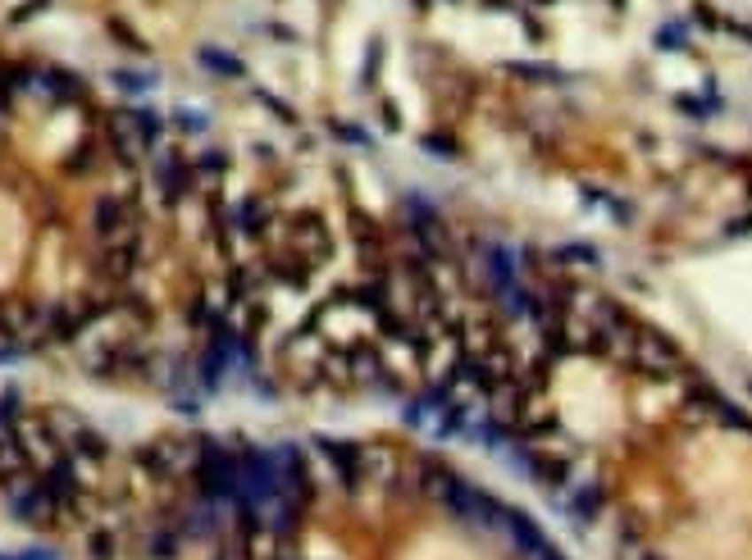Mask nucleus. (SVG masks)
<instances>
[{
	"instance_id": "6",
	"label": "nucleus",
	"mask_w": 752,
	"mask_h": 560,
	"mask_svg": "<svg viewBox=\"0 0 752 560\" xmlns=\"http://www.w3.org/2000/svg\"><path fill=\"white\" fill-rule=\"evenodd\" d=\"M37 82L50 91V96H65V101H74V96H78V78H74V73L46 69V73H37Z\"/></svg>"
},
{
	"instance_id": "2",
	"label": "nucleus",
	"mask_w": 752,
	"mask_h": 560,
	"mask_svg": "<svg viewBox=\"0 0 752 560\" xmlns=\"http://www.w3.org/2000/svg\"><path fill=\"white\" fill-rule=\"evenodd\" d=\"M320 451L333 460L337 479L347 483V487H356V483H360V464H365L360 447H352V442H333V438H320Z\"/></svg>"
},
{
	"instance_id": "9",
	"label": "nucleus",
	"mask_w": 752,
	"mask_h": 560,
	"mask_svg": "<svg viewBox=\"0 0 752 560\" xmlns=\"http://www.w3.org/2000/svg\"><path fill=\"white\" fill-rule=\"evenodd\" d=\"M46 5H50V0H27L23 10H14V14H10V23H23V19H33V14H37V10H46Z\"/></svg>"
},
{
	"instance_id": "1",
	"label": "nucleus",
	"mask_w": 752,
	"mask_h": 560,
	"mask_svg": "<svg viewBox=\"0 0 752 560\" xmlns=\"http://www.w3.org/2000/svg\"><path fill=\"white\" fill-rule=\"evenodd\" d=\"M283 246H288V256H292L297 265L315 269V265H324V260H329V251H333V237H329V228H324V219H320V214H297V219L288 224V237H283Z\"/></svg>"
},
{
	"instance_id": "5",
	"label": "nucleus",
	"mask_w": 752,
	"mask_h": 560,
	"mask_svg": "<svg viewBox=\"0 0 752 560\" xmlns=\"http://www.w3.org/2000/svg\"><path fill=\"white\" fill-rule=\"evenodd\" d=\"M529 474L547 487H561L570 470H566V460H556V456H529Z\"/></svg>"
},
{
	"instance_id": "7",
	"label": "nucleus",
	"mask_w": 752,
	"mask_h": 560,
	"mask_svg": "<svg viewBox=\"0 0 752 560\" xmlns=\"http://www.w3.org/2000/svg\"><path fill=\"white\" fill-rule=\"evenodd\" d=\"M201 59H205V65H210L219 78H237V73H242V59H237V55H229V50L205 46V50H201Z\"/></svg>"
},
{
	"instance_id": "10",
	"label": "nucleus",
	"mask_w": 752,
	"mask_h": 560,
	"mask_svg": "<svg viewBox=\"0 0 752 560\" xmlns=\"http://www.w3.org/2000/svg\"><path fill=\"white\" fill-rule=\"evenodd\" d=\"M539 5H543V0H539Z\"/></svg>"
},
{
	"instance_id": "8",
	"label": "nucleus",
	"mask_w": 752,
	"mask_h": 560,
	"mask_svg": "<svg viewBox=\"0 0 752 560\" xmlns=\"http://www.w3.org/2000/svg\"><path fill=\"white\" fill-rule=\"evenodd\" d=\"M570 510H575L579 519H593V510H602V492H593V487H584V492H579V502H575Z\"/></svg>"
},
{
	"instance_id": "4",
	"label": "nucleus",
	"mask_w": 752,
	"mask_h": 560,
	"mask_svg": "<svg viewBox=\"0 0 752 560\" xmlns=\"http://www.w3.org/2000/svg\"><path fill=\"white\" fill-rule=\"evenodd\" d=\"M155 182L165 187V201H178V192L187 187V165L178 155H165V169H155Z\"/></svg>"
},
{
	"instance_id": "3",
	"label": "nucleus",
	"mask_w": 752,
	"mask_h": 560,
	"mask_svg": "<svg viewBox=\"0 0 752 560\" xmlns=\"http://www.w3.org/2000/svg\"><path fill=\"white\" fill-rule=\"evenodd\" d=\"M91 224H97V233L110 242V237H123L133 233V205L128 201H101L97 214H91Z\"/></svg>"
},
{
	"instance_id": "11",
	"label": "nucleus",
	"mask_w": 752,
	"mask_h": 560,
	"mask_svg": "<svg viewBox=\"0 0 752 560\" xmlns=\"http://www.w3.org/2000/svg\"><path fill=\"white\" fill-rule=\"evenodd\" d=\"M283 560H288V556H283Z\"/></svg>"
}]
</instances>
